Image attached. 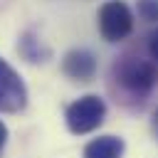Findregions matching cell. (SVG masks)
I'll use <instances>...</instances> for the list:
<instances>
[{
  "label": "cell",
  "mask_w": 158,
  "mask_h": 158,
  "mask_svg": "<svg viewBox=\"0 0 158 158\" xmlns=\"http://www.w3.org/2000/svg\"><path fill=\"white\" fill-rule=\"evenodd\" d=\"M111 74L123 89H128L133 94H148L158 84V64L153 59H141V57H131V54L121 57L114 64Z\"/></svg>",
  "instance_id": "obj_1"
},
{
  "label": "cell",
  "mask_w": 158,
  "mask_h": 158,
  "mask_svg": "<svg viewBox=\"0 0 158 158\" xmlns=\"http://www.w3.org/2000/svg\"><path fill=\"white\" fill-rule=\"evenodd\" d=\"M104 116H106V104L96 94H86V96L77 99L74 104L67 106V114H64L67 128L77 136L91 133L94 128H99L104 123Z\"/></svg>",
  "instance_id": "obj_2"
},
{
  "label": "cell",
  "mask_w": 158,
  "mask_h": 158,
  "mask_svg": "<svg viewBox=\"0 0 158 158\" xmlns=\"http://www.w3.org/2000/svg\"><path fill=\"white\" fill-rule=\"evenodd\" d=\"M133 30V15L123 0H109L99 10V32L106 42H121Z\"/></svg>",
  "instance_id": "obj_3"
},
{
  "label": "cell",
  "mask_w": 158,
  "mask_h": 158,
  "mask_svg": "<svg viewBox=\"0 0 158 158\" xmlns=\"http://www.w3.org/2000/svg\"><path fill=\"white\" fill-rule=\"evenodd\" d=\"M27 104V89L20 74L0 59V111L2 114H17Z\"/></svg>",
  "instance_id": "obj_4"
},
{
  "label": "cell",
  "mask_w": 158,
  "mask_h": 158,
  "mask_svg": "<svg viewBox=\"0 0 158 158\" xmlns=\"http://www.w3.org/2000/svg\"><path fill=\"white\" fill-rule=\"evenodd\" d=\"M62 72L72 81H91L96 74V57L89 49H72L62 59Z\"/></svg>",
  "instance_id": "obj_5"
},
{
  "label": "cell",
  "mask_w": 158,
  "mask_h": 158,
  "mask_svg": "<svg viewBox=\"0 0 158 158\" xmlns=\"http://www.w3.org/2000/svg\"><path fill=\"white\" fill-rule=\"evenodd\" d=\"M123 138L99 136L84 146V158H123Z\"/></svg>",
  "instance_id": "obj_6"
},
{
  "label": "cell",
  "mask_w": 158,
  "mask_h": 158,
  "mask_svg": "<svg viewBox=\"0 0 158 158\" xmlns=\"http://www.w3.org/2000/svg\"><path fill=\"white\" fill-rule=\"evenodd\" d=\"M17 49H20V54H22L27 62H44V57L49 54V52H47L35 37H30V35H25V37L20 40Z\"/></svg>",
  "instance_id": "obj_7"
},
{
  "label": "cell",
  "mask_w": 158,
  "mask_h": 158,
  "mask_svg": "<svg viewBox=\"0 0 158 158\" xmlns=\"http://www.w3.org/2000/svg\"><path fill=\"white\" fill-rule=\"evenodd\" d=\"M138 17L146 22H158V0H138L136 2Z\"/></svg>",
  "instance_id": "obj_8"
},
{
  "label": "cell",
  "mask_w": 158,
  "mask_h": 158,
  "mask_svg": "<svg viewBox=\"0 0 158 158\" xmlns=\"http://www.w3.org/2000/svg\"><path fill=\"white\" fill-rule=\"evenodd\" d=\"M148 54H151V59L158 64V27L148 35Z\"/></svg>",
  "instance_id": "obj_9"
},
{
  "label": "cell",
  "mask_w": 158,
  "mask_h": 158,
  "mask_svg": "<svg viewBox=\"0 0 158 158\" xmlns=\"http://www.w3.org/2000/svg\"><path fill=\"white\" fill-rule=\"evenodd\" d=\"M151 128H153V136H156V141H158V109H156L153 116H151Z\"/></svg>",
  "instance_id": "obj_10"
},
{
  "label": "cell",
  "mask_w": 158,
  "mask_h": 158,
  "mask_svg": "<svg viewBox=\"0 0 158 158\" xmlns=\"http://www.w3.org/2000/svg\"><path fill=\"white\" fill-rule=\"evenodd\" d=\"M5 141H7V126L0 121V151H2V146H5Z\"/></svg>",
  "instance_id": "obj_11"
}]
</instances>
